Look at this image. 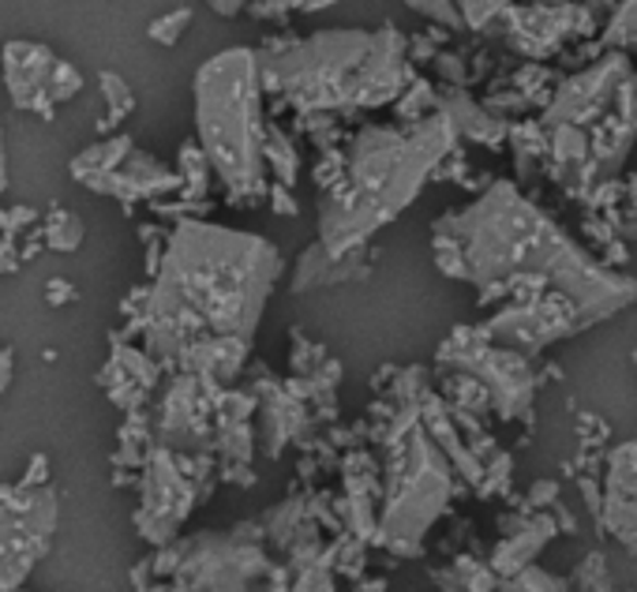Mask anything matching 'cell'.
Instances as JSON below:
<instances>
[{"label": "cell", "mask_w": 637, "mask_h": 592, "mask_svg": "<svg viewBox=\"0 0 637 592\" xmlns=\"http://www.w3.org/2000/svg\"><path fill=\"white\" fill-rule=\"evenodd\" d=\"M139 510L132 514V526L150 547H161L176 540V529L188 521L195 506H203V488L184 472L176 451L169 446H150V461L143 465L139 477Z\"/></svg>", "instance_id": "cell-9"}, {"label": "cell", "mask_w": 637, "mask_h": 592, "mask_svg": "<svg viewBox=\"0 0 637 592\" xmlns=\"http://www.w3.org/2000/svg\"><path fill=\"white\" fill-rule=\"evenodd\" d=\"M225 386L207 383L192 371H176L158 397L155 443L169 451H215L218 431V394Z\"/></svg>", "instance_id": "cell-11"}, {"label": "cell", "mask_w": 637, "mask_h": 592, "mask_svg": "<svg viewBox=\"0 0 637 592\" xmlns=\"http://www.w3.org/2000/svg\"><path fill=\"white\" fill-rule=\"evenodd\" d=\"M41 236H46V248L49 251H61V256H72V251H79L83 236H87V230H83V218L72 214V210L64 207H49L46 222H41Z\"/></svg>", "instance_id": "cell-21"}, {"label": "cell", "mask_w": 637, "mask_h": 592, "mask_svg": "<svg viewBox=\"0 0 637 592\" xmlns=\"http://www.w3.org/2000/svg\"><path fill=\"white\" fill-rule=\"evenodd\" d=\"M38 210L34 207H12V230L15 233H27V230H34V225H38Z\"/></svg>", "instance_id": "cell-36"}, {"label": "cell", "mask_w": 637, "mask_h": 592, "mask_svg": "<svg viewBox=\"0 0 637 592\" xmlns=\"http://www.w3.org/2000/svg\"><path fill=\"white\" fill-rule=\"evenodd\" d=\"M79 90H83V72L72 61H61V57H57L53 75H49V98H53L57 106H64V101H72Z\"/></svg>", "instance_id": "cell-25"}, {"label": "cell", "mask_w": 637, "mask_h": 592, "mask_svg": "<svg viewBox=\"0 0 637 592\" xmlns=\"http://www.w3.org/2000/svg\"><path fill=\"white\" fill-rule=\"evenodd\" d=\"M49 484V454H34L27 472L20 477V488H41Z\"/></svg>", "instance_id": "cell-32"}, {"label": "cell", "mask_w": 637, "mask_h": 592, "mask_svg": "<svg viewBox=\"0 0 637 592\" xmlns=\"http://www.w3.org/2000/svg\"><path fill=\"white\" fill-rule=\"evenodd\" d=\"M634 363H637V349H634Z\"/></svg>", "instance_id": "cell-44"}, {"label": "cell", "mask_w": 637, "mask_h": 592, "mask_svg": "<svg viewBox=\"0 0 637 592\" xmlns=\"http://www.w3.org/2000/svg\"><path fill=\"white\" fill-rule=\"evenodd\" d=\"M79 188L95 192V196H109L124 207V214H135V202H150V199H166V196H181L184 181L176 169H169L166 162H158L155 155L135 147L117 169L106 173H87L79 176Z\"/></svg>", "instance_id": "cell-12"}, {"label": "cell", "mask_w": 637, "mask_h": 592, "mask_svg": "<svg viewBox=\"0 0 637 592\" xmlns=\"http://www.w3.org/2000/svg\"><path fill=\"white\" fill-rule=\"evenodd\" d=\"M431 233L439 270L454 282L480 285V300L503 293H514V304L566 296L581 308L589 326L637 300V282L585 256L506 181L473 207L446 210Z\"/></svg>", "instance_id": "cell-1"}, {"label": "cell", "mask_w": 637, "mask_h": 592, "mask_svg": "<svg viewBox=\"0 0 637 592\" xmlns=\"http://www.w3.org/2000/svg\"><path fill=\"white\" fill-rule=\"evenodd\" d=\"M360 274V259L353 256H330L327 244H311L308 251L301 256V263H296V282L293 289L304 293V289H319V285H330V282H345V278H356Z\"/></svg>", "instance_id": "cell-18"}, {"label": "cell", "mask_w": 637, "mask_h": 592, "mask_svg": "<svg viewBox=\"0 0 637 592\" xmlns=\"http://www.w3.org/2000/svg\"><path fill=\"white\" fill-rule=\"evenodd\" d=\"M106 394H109V405H117L121 412H127V409H143V405H147V397H150V391L139 383V379H124V383L109 386Z\"/></svg>", "instance_id": "cell-26"}, {"label": "cell", "mask_w": 637, "mask_h": 592, "mask_svg": "<svg viewBox=\"0 0 637 592\" xmlns=\"http://www.w3.org/2000/svg\"><path fill=\"white\" fill-rule=\"evenodd\" d=\"M637 34V0L626 4V12L615 20V27H611V41H634Z\"/></svg>", "instance_id": "cell-33"}, {"label": "cell", "mask_w": 637, "mask_h": 592, "mask_svg": "<svg viewBox=\"0 0 637 592\" xmlns=\"http://www.w3.org/2000/svg\"><path fill=\"white\" fill-rule=\"evenodd\" d=\"M626 83V61L611 57V61L597 64L592 72H581L566 83L555 95V106L548 109V124H577L600 116L608 109V101L618 95V87Z\"/></svg>", "instance_id": "cell-14"}, {"label": "cell", "mask_w": 637, "mask_h": 592, "mask_svg": "<svg viewBox=\"0 0 637 592\" xmlns=\"http://www.w3.org/2000/svg\"><path fill=\"white\" fill-rule=\"evenodd\" d=\"M259 409H262V451H267L270 458H278V454L285 451L289 439L301 428H308V412H304V405L293 402V394L278 383L267 386Z\"/></svg>", "instance_id": "cell-16"}, {"label": "cell", "mask_w": 637, "mask_h": 592, "mask_svg": "<svg viewBox=\"0 0 637 592\" xmlns=\"http://www.w3.org/2000/svg\"><path fill=\"white\" fill-rule=\"evenodd\" d=\"M210 8H215L218 15H236L244 8V0H207Z\"/></svg>", "instance_id": "cell-40"}, {"label": "cell", "mask_w": 637, "mask_h": 592, "mask_svg": "<svg viewBox=\"0 0 637 592\" xmlns=\"http://www.w3.org/2000/svg\"><path fill=\"white\" fill-rule=\"evenodd\" d=\"M192 23V8H173V12L158 15L155 23L147 27V38L158 41V46H176L181 41V34L188 30Z\"/></svg>", "instance_id": "cell-24"}, {"label": "cell", "mask_w": 637, "mask_h": 592, "mask_svg": "<svg viewBox=\"0 0 637 592\" xmlns=\"http://www.w3.org/2000/svg\"><path fill=\"white\" fill-rule=\"evenodd\" d=\"M278 270L282 256L262 236L181 218L169 230L143 316L124 319V330H113L109 342L143 337V349L166 371H176L192 345L222 337L252 342Z\"/></svg>", "instance_id": "cell-2"}, {"label": "cell", "mask_w": 637, "mask_h": 592, "mask_svg": "<svg viewBox=\"0 0 637 592\" xmlns=\"http://www.w3.org/2000/svg\"><path fill=\"white\" fill-rule=\"evenodd\" d=\"M443 357H454L457 371H469L491 394V405L503 412L506 420H529L532 391H537V375L529 371L522 353L491 349L488 330H454L450 342L443 345Z\"/></svg>", "instance_id": "cell-10"}, {"label": "cell", "mask_w": 637, "mask_h": 592, "mask_svg": "<svg viewBox=\"0 0 637 592\" xmlns=\"http://www.w3.org/2000/svg\"><path fill=\"white\" fill-rule=\"evenodd\" d=\"M12 375H15V349L12 345H0V394L12 386Z\"/></svg>", "instance_id": "cell-35"}, {"label": "cell", "mask_w": 637, "mask_h": 592, "mask_svg": "<svg viewBox=\"0 0 637 592\" xmlns=\"http://www.w3.org/2000/svg\"><path fill=\"white\" fill-rule=\"evenodd\" d=\"M574 585H581V589H608V559H604V555L592 552L589 559L577 566Z\"/></svg>", "instance_id": "cell-27"}, {"label": "cell", "mask_w": 637, "mask_h": 592, "mask_svg": "<svg viewBox=\"0 0 637 592\" xmlns=\"http://www.w3.org/2000/svg\"><path fill=\"white\" fill-rule=\"evenodd\" d=\"M267 165L274 169V176L282 184H293L296 181V169H301V162H296V150H293V143L285 139L278 128H267Z\"/></svg>", "instance_id": "cell-23"}, {"label": "cell", "mask_w": 637, "mask_h": 592, "mask_svg": "<svg viewBox=\"0 0 637 592\" xmlns=\"http://www.w3.org/2000/svg\"><path fill=\"white\" fill-rule=\"evenodd\" d=\"M72 300H79V289H75L68 278H49V285H46L49 308H64V304H72Z\"/></svg>", "instance_id": "cell-31"}, {"label": "cell", "mask_w": 637, "mask_h": 592, "mask_svg": "<svg viewBox=\"0 0 637 592\" xmlns=\"http://www.w3.org/2000/svg\"><path fill=\"white\" fill-rule=\"evenodd\" d=\"M8 192V162H4V124H0V196Z\"/></svg>", "instance_id": "cell-41"}, {"label": "cell", "mask_w": 637, "mask_h": 592, "mask_svg": "<svg viewBox=\"0 0 637 592\" xmlns=\"http://www.w3.org/2000/svg\"><path fill=\"white\" fill-rule=\"evenodd\" d=\"M181 162H176V173H181V181H184V188H181V196L184 199H207V192H210V173H215V165H210V158H207V150H203V143L199 139H188V143H181Z\"/></svg>", "instance_id": "cell-20"}, {"label": "cell", "mask_w": 637, "mask_h": 592, "mask_svg": "<svg viewBox=\"0 0 637 592\" xmlns=\"http://www.w3.org/2000/svg\"><path fill=\"white\" fill-rule=\"evenodd\" d=\"M98 87H101V98H106V106H109V116H101L95 128L101 135H113V128H121L127 116L135 113V95L117 72H98Z\"/></svg>", "instance_id": "cell-22"}, {"label": "cell", "mask_w": 637, "mask_h": 592, "mask_svg": "<svg viewBox=\"0 0 637 592\" xmlns=\"http://www.w3.org/2000/svg\"><path fill=\"white\" fill-rule=\"evenodd\" d=\"M270 207H274L278 214H285V218H293V214H296V202L289 199V184H282V188L270 192Z\"/></svg>", "instance_id": "cell-37"}, {"label": "cell", "mask_w": 637, "mask_h": 592, "mask_svg": "<svg viewBox=\"0 0 637 592\" xmlns=\"http://www.w3.org/2000/svg\"><path fill=\"white\" fill-rule=\"evenodd\" d=\"M450 503V458L424 424L420 409H402L390 439L387 506L379 514V544L402 555H420L424 532Z\"/></svg>", "instance_id": "cell-6"}, {"label": "cell", "mask_w": 637, "mask_h": 592, "mask_svg": "<svg viewBox=\"0 0 637 592\" xmlns=\"http://www.w3.org/2000/svg\"><path fill=\"white\" fill-rule=\"evenodd\" d=\"M20 267H23V256H20V233H4V236H0V278H4V274H15Z\"/></svg>", "instance_id": "cell-29"}, {"label": "cell", "mask_w": 637, "mask_h": 592, "mask_svg": "<svg viewBox=\"0 0 637 592\" xmlns=\"http://www.w3.org/2000/svg\"><path fill=\"white\" fill-rule=\"evenodd\" d=\"M150 574H155V555L132 566V589H147L150 585Z\"/></svg>", "instance_id": "cell-38"}, {"label": "cell", "mask_w": 637, "mask_h": 592, "mask_svg": "<svg viewBox=\"0 0 637 592\" xmlns=\"http://www.w3.org/2000/svg\"><path fill=\"white\" fill-rule=\"evenodd\" d=\"M443 113L450 116V124H454L457 132L473 135L477 143H488V147H499V139H503V124L491 121L488 113L477 106V101H469L465 95H457V90H446L443 98Z\"/></svg>", "instance_id": "cell-19"}, {"label": "cell", "mask_w": 637, "mask_h": 592, "mask_svg": "<svg viewBox=\"0 0 637 592\" xmlns=\"http://www.w3.org/2000/svg\"><path fill=\"white\" fill-rule=\"evenodd\" d=\"M600 529H608L626 552L637 555V443H623L608 458Z\"/></svg>", "instance_id": "cell-15"}, {"label": "cell", "mask_w": 637, "mask_h": 592, "mask_svg": "<svg viewBox=\"0 0 637 592\" xmlns=\"http://www.w3.org/2000/svg\"><path fill=\"white\" fill-rule=\"evenodd\" d=\"M514 589H563V581H555L551 574H543V570H537V566H525L522 574H514V581H510Z\"/></svg>", "instance_id": "cell-30"}, {"label": "cell", "mask_w": 637, "mask_h": 592, "mask_svg": "<svg viewBox=\"0 0 637 592\" xmlns=\"http://www.w3.org/2000/svg\"><path fill=\"white\" fill-rule=\"evenodd\" d=\"M57 53L41 41L12 38L0 49V67H4V87L15 109H27V113L41 116V121L53 124L57 101L49 98V75H53Z\"/></svg>", "instance_id": "cell-13"}, {"label": "cell", "mask_w": 637, "mask_h": 592, "mask_svg": "<svg viewBox=\"0 0 637 592\" xmlns=\"http://www.w3.org/2000/svg\"><path fill=\"white\" fill-rule=\"evenodd\" d=\"M61 498L49 484L20 488L0 503V592L20 589L30 570L49 555Z\"/></svg>", "instance_id": "cell-8"}, {"label": "cell", "mask_w": 637, "mask_h": 592, "mask_svg": "<svg viewBox=\"0 0 637 592\" xmlns=\"http://www.w3.org/2000/svg\"><path fill=\"white\" fill-rule=\"evenodd\" d=\"M555 495H559V484L555 480H540V484H532V503H555Z\"/></svg>", "instance_id": "cell-39"}, {"label": "cell", "mask_w": 637, "mask_h": 592, "mask_svg": "<svg viewBox=\"0 0 637 592\" xmlns=\"http://www.w3.org/2000/svg\"><path fill=\"white\" fill-rule=\"evenodd\" d=\"M555 536V521L543 514V518H532V521H514V540H503L495 552V559H491V570L503 574V578H514V574H522L525 566L537 559V552L548 540Z\"/></svg>", "instance_id": "cell-17"}, {"label": "cell", "mask_w": 637, "mask_h": 592, "mask_svg": "<svg viewBox=\"0 0 637 592\" xmlns=\"http://www.w3.org/2000/svg\"><path fill=\"white\" fill-rule=\"evenodd\" d=\"M262 90V57L252 49H225L195 72V132L233 207L267 196Z\"/></svg>", "instance_id": "cell-5"}, {"label": "cell", "mask_w": 637, "mask_h": 592, "mask_svg": "<svg viewBox=\"0 0 637 592\" xmlns=\"http://www.w3.org/2000/svg\"><path fill=\"white\" fill-rule=\"evenodd\" d=\"M409 4L416 12L431 15V20H439V23H457V12L450 8V0H409Z\"/></svg>", "instance_id": "cell-34"}, {"label": "cell", "mask_w": 637, "mask_h": 592, "mask_svg": "<svg viewBox=\"0 0 637 592\" xmlns=\"http://www.w3.org/2000/svg\"><path fill=\"white\" fill-rule=\"evenodd\" d=\"M405 79V41L397 30H327L262 61V87L278 90L304 113L382 106Z\"/></svg>", "instance_id": "cell-4"}, {"label": "cell", "mask_w": 637, "mask_h": 592, "mask_svg": "<svg viewBox=\"0 0 637 592\" xmlns=\"http://www.w3.org/2000/svg\"><path fill=\"white\" fill-rule=\"evenodd\" d=\"M259 536V526H236L233 532H199L181 540L173 589H248L255 578L270 574Z\"/></svg>", "instance_id": "cell-7"}, {"label": "cell", "mask_w": 637, "mask_h": 592, "mask_svg": "<svg viewBox=\"0 0 637 592\" xmlns=\"http://www.w3.org/2000/svg\"><path fill=\"white\" fill-rule=\"evenodd\" d=\"M12 492H15V484H0V503H4V498L12 495Z\"/></svg>", "instance_id": "cell-43"}, {"label": "cell", "mask_w": 637, "mask_h": 592, "mask_svg": "<svg viewBox=\"0 0 637 592\" xmlns=\"http://www.w3.org/2000/svg\"><path fill=\"white\" fill-rule=\"evenodd\" d=\"M454 135L457 128L446 113H436L409 132L364 128L356 135L345 158V181L327 184L322 192L319 240L330 256H353L382 225L394 222L450 155Z\"/></svg>", "instance_id": "cell-3"}, {"label": "cell", "mask_w": 637, "mask_h": 592, "mask_svg": "<svg viewBox=\"0 0 637 592\" xmlns=\"http://www.w3.org/2000/svg\"><path fill=\"white\" fill-rule=\"evenodd\" d=\"M150 446L155 443H121L109 454V465H113V469H143V465L150 461Z\"/></svg>", "instance_id": "cell-28"}, {"label": "cell", "mask_w": 637, "mask_h": 592, "mask_svg": "<svg viewBox=\"0 0 637 592\" xmlns=\"http://www.w3.org/2000/svg\"><path fill=\"white\" fill-rule=\"evenodd\" d=\"M4 233H15V230H12V210L0 207V236H4Z\"/></svg>", "instance_id": "cell-42"}]
</instances>
